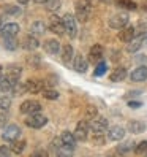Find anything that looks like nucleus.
I'll use <instances>...</instances> for the list:
<instances>
[{"label": "nucleus", "instance_id": "4468645a", "mask_svg": "<svg viewBox=\"0 0 147 157\" xmlns=\"http://www.w3.org/2000/svg\"><path fill=\"white\" fill-rule=\"evenodd\" d=\"M73 68L78 73H86L89 68V59H86L82 54H75V59H73Z\"/></svg>", "mask_w": 147, "mask_h": 157}, {"label": "nucleus", "instance_id": "aec40b11", "mask_svg": "<svg viewBox=\"0 0 147 157\" xmlns=\"http://www.w3.org/2000/svg\"><path fill=\"white\" fill-rule=\"evenodd\" d=\"M40 41H38V36H33V35H27L25 38L22 40V48L27 51H35L38 49Z\"/></svg>", "mask_w": 147, "mask_h": 157}, {"label": "nucleus", "instance_id": "de8ad7c7", "mask_svg": "<svg viewBox=\"0 0 147 157\" xmlns=\"http://www.w3.org/2000/svg\"><path fill=\"white\" fill-rule=\"evenodd\" d=\"M33 2H35V3H40V5H43V3L48 2V0H33Z\"/></svg>", "mask_w": 147, "mask_h": 157}, {"label": "nucleus", "instance_id": "9b49d317", "mask_svg": "<svg viewBox=\"0 0 147 157\" xmlns=\"http://www.w3.org/2000/svg\"><path fill=\"white\" fill-rule=\"evenodd\" d=\"M60 140H62V144H63V147H65V149H68V151H71V152L76 149L78 140H76L75 133H71V132L65 130V132L60 135Z\"/></svg>", "mask_w": 147, "mask_h": 157}, {"label": "nucleus", "instance_id": "473e14b6", "mask_svg": "<svg viewBox=\"0 0 147 157\" xmlns=\"http://www.w3.org/2000/svg\"><path fill=\"white\" fill-rule=\"evenodd\" d=\"M43 97H44L46 100H57V98L60 97V94H59L57 90H54V89L46 87V89H43Z\"/></svg>", "mask_w": 147, "mask_h": 157}, {"label": "nucleus", "instance_id": "f8f14e48", "mask_svg": "<svg viewBox=\"0 0 147 157\" xmlns=\"http://www.w3.org/2000/svg\"><path fill=\"white\" fill-rule=\"evenodd\" d=\"M103 52H105V49H103L101 44H94L90 48V51H89V56H87L89 62L94 63V65H97L100 60H103Z\"/></svg>", "mask_w": 147, "mask_h": 157}, {"label": "nucleus", "instance_id": "f704fd0d", "mask_svg": "<svg viewBox=\"0 0 147 157\" xmlns=\"http://www.w3.org/2000/svg\"><path fill=\"white\" fill-rule=\"evenodd\" d=\"M11 106V97L10 95H0V109L8 111Z\"/></svg>", "mask_w": 147, "mask_h": 157}, {"label": "nucleus", "instance_id": "9d476101", "mask_svg": "<svg viewBox=\"0 0 147 157\" xmlns=\"http://www.w3.org/2000/svg\"><path fill=\"white\" fill-rule=\"evenodd\" d=\"M125 127L122 125H112V127H108L106 130V138L109 141H120L125 138Z\"/></svg>", "mask_w": 147, "mask_h": 157}, {"label": "nucleus", "instance_id": "412c9836", "mask_svg": "<svg viewBox=\"0 0 147 157\" xmlns=\"http://www.w3.org/2000/svg\"><path fill=\"white\" fill-rule=\"evenodd\" d=\"M127 68L125 67H117L111 71V75H109V81H112V82H122L125 78H127Z\"/></svg>", "mask_w": 147, "mask_h": 157}, {"label": "nucleus", "instance_id": "49530a36", "mask_svg": "<svg viewBox=\"0 0 147 157\" xmlns=\"http://www.w3.org/2000/svg\"><path fill=\"white\" fill-rule=\"evenodd\" d=\"M136 60H138V62H147V57H145V56H138Z\"/></svg>", "mask_w": 147, "mask_h": 157}, {"label": "nucleus", "instance_id": "f257e3e1", "mask_svg": "<svg viewBox=\"0 0 147 157\" xmlns=\"http://www.w3.org/2000/svg\"><path fill=\"white\" fill-rule=\"evenodd\" d=\"M76 19L81 22H87L94 11V5L90 0H78L76 2Z\"/></svg>", "mask_w": 147, "mask_h": 157}, {"label": "nucleus", "instance_id": "c85d7f7f", "mask_svg": "<svg viewBox=\"0 0 147 157\" xmlns=\"http://www.w3.org/2000/svg\"><path fill=\"white\" fill-rule=\"evenodd\" d=\"M17 40H16V36H10V38H3V46H5V49L8 51H16L17 49Z\"/></svg>", "mask_w": 147, "mask_h": 157}, {"label": "nucleus", "instance_id": "1a4fd4ad", "mask_svg": "<svg viewBox=\"0 0 147 157\" xmlns=\"http://www.w3.org/2000/svg\"><path fill=\"white\" fill-rule=\"evenodd\" d=\"M19 111L22 114H33V113H40L41 111V103L38 100H25L21 103L19 106Z\"/></svg>", "mask_w": 147, "mask_h": 157}, {"label": "nucleus", "instance_id": "2f4dec72", "mask_svg": "<svg viewBox=\"0 0 147 157\" xmlns=\"http://www.w3.org/2000/svg\"><path fill=\"white\" fill-rule=\"evenodd\" d=\"M25 92H27L25 82H19V81H17L16 84L13 86V89H11V94L13 95H22V94H25Z\"/></svg>", "mask_w": 147, "mask_h": 157}, {"label": "nucleus", "instance_id": "a211bd4d", "mask_svg": "<svg viewBox=\"0 0 147 157\" xmlns=\"http://www.w3.org/2000/svg\"><path fill=\"white\" fill-rule=\"evenodd\" d=\"M25 87H27V92H30V94H38V92H43L44 82L43 79H27Z\"/></svg>", "mask_w": 147, "mask_h": 157}, {"label": "nucleus", "instance_id": "6e6552de", "mask_svg": "<svg viewBox=\"0 0 147 157\" xmlns=\"http://www.w3.org/2000/svg\"><path fill=\"white\" fill-rule=\"evenodd\" d=\"M89 132H90V124H89L87 119H82V121L78 122V125H76L73 133H75L78 141H86L89 138Z\"/></svg>", "mask_w": 147, "mask_h": 157}, {"label": "nucleus", "instance_id": "0eeeda50", "mask_svg": "<svg viewBox=\"0 0 147 157\" xmlns=\"http://www.w3.org/2000/svg\"><path fill=\"white\" fill-rule=\"evenodd\" d=\"M89 124H90V130L94 132V133H106L108 127H109L108 119L103 117V116H97V117H94L92 121H89Z\"/></svg>", "mask_w": 147, "mask_h": 157}, {"label": "nucleus", "instance_id": "393cba45", "mask_svg": "<svg viewBox=\"0 0 147 157\" xmlns=\"http://www.w3.org/2000/svg\"><path fill=\"white\" fill-rule=\"evenodd\" d=\"M6 75L10 76L13 81H19L21 75H22V68L19 65H16V63H11V65H8V71H6Z\"/></svg>", "mask_w": 147, "mask_h": 157}, {"label": "nucleus", "instance_id": "2eb2a0df", "mask_svg": "<svg viewBox=\"0 0 147 157\" xmlns=\"http://www.w3.org/2000/svg\"><path fill=\"white\" fill-rule=\"evenodd\" d=\"M145 36L147 35H134V38L130 41V43H127V51L130 52V54H134L141 49V46L145 43Z\"/></svg>", "mask_w": 147, "mask_h": 157}, {"label": "nucleus", "instance_id": "79ce46f5", "mask_svg": "<svg viewBox=\"0 0 147 157\" xmlns=\"http://www.w3.org/2000/svg\"><path fill=\"white\" fill-rule=\"evenodd\" d=\"M11 154V147L10 146H0V157H6Z\"/></svg>", "mask_w": 147, "mask_h": 157}, {"label": "nucleus", "instance_id": "7ed1b4c3", "mask_svg": "<svg viewBox=\"0 0 147 157\" xmlns=\"http://www.w3.org/2000/svg\"><path fill=\"white\" fill-rule=\"evenodd\" d=\"M21 128L17 127L16 124H10V125H6L3 130H2V138H3V141L6 143H13L16 141L17 138H21Z\"/></svg>", "mask_w": 147, "mask_h": 157}, {"label": "nucleus", "instance_id": "c03bdc74", "mask_svg": "<svg viewBox=\"0 0 147 157\" xmlns=\"http://www.w3.org/2000/svg\"><path fill=\"white\" fill-rule=\"evenodd\" d=\"M128 106H130V108H139V106H142V103H141V101L131 100V101H128Z\"/></svg>", "mask_w": 147, "mask_h": 157}, {"label": "nucleus", "instance_id": "423d86ee", "mask_svg": "<svg viewBox=\"0 0 147 157\" xmlns=\"http://www.w3.org/2000/svg\"><path fill=\"white\" fill-rule=\"evenodd\" d=\"M128 19H130V17H128L127 13H117V14H114V16L109 17L108 24H109V27H111V29L122 30L125 25H128Z\"/></svg>", "mask_w": 147, "mask_h": 157}, {"label": "nucleus", "instance_id": "8fccbe9b", "mask_svg": "<svg viewBox=\"0 0 147 157\" xmlns=\"http://www.w3.org/2000/svg\"><path fill=\"white\" fill-rule=\"evenodd\" d=\"M2 76H3V67L0 65V78H2Z\"/></svg>", "mask_w": 147, "mask_h": 157}, {"label": "nucleus", "instance_id": "72a5a7b5", "mask_svg": "<svg viewBox=\"0 0 147 157\" xmlns=\"http://www.w3.org/2000/svg\"><path fill=\"white\" fill-rule=\"evenodd\" d=\"M44 5H46V10L51 11V13H54V11L60 10V5H62V2H60V0H48V2H46Z\"/></svg>", "mask_w": 147, "mask_h": 157}, {"label": "nucleus", "instance_id": "5701e85b", "mask_svg": "<svg viewBox=\"0 0 147 157\" xmlns=\"http://www.w3.org/2000/svg\"><path fill=\"white\" fill-rule=\"evenodd\" d=\"M46 30H48V25L43 21H35L30 25V35H33V36H41L46 33Z\"/></svg>", "mask_w": 147, "mask_h": 157}, {"label": "nucleus", "instance_id": "6ab92c4d", "mask_svg": "<svg viewBox=\"0 0 147 157\" xmlns=\"http://www.w3.org/2000/svg\"><path fill=\"white\" fill-rule=\"evenodd\" d=\"M134 35H136L134 27L133 25H125L123 29H122V32L119 33V40L123 41V43H130L134 38Z\"/></svg>", "mask_w": 147, "mask_h": 157}, {"label": "nucleus", "instance_id": "ddd939ff", "mask_svg": "<svg viewBox=\"0 0 147 157\" xmlns=\"http://www.w3.org/2000/svg\"><path fill=\"white\" fill-rule=\"evenodd\" d=\"M19 33V25L16 22H8L0 27V36L2 38H10V36H17Z\"/></svg>", "mask_w": 147, "mask_h": 157}, {"label": "nucleus", "instance_id": "cd10ccee", "mask_svg": "<svg viewBox=\"0 0 147 157\" xmlns=\"http://www.w3.org/2000/svg\"><path fill=\"white\" fill-rule=\"evenodd\" d=\"M25 144H27L25 140H21V138H17V140L13 141L11 146H10V147H11V152H13V154H21V152L25 149Z\"/></svg>", "mask_w": 147, "mask_h": 157}, {"label": "nucleus", "instance_id": "c9c22d12", "mask_svg": "<svg viewBox=\"0 0 147 157\" xmlns=\"http://www.w3.org/2000/svg\"><path fill=\"white\" fill-rule=\"evenodd\" d=\"M3 11L5 14H10V16H17V14H21V6H16V5H6L3 8Z\"/></svg>", "mask_w": 147, "mask_h": 157}, {"label": "nucleus", "instance_id": "e433bc0d", "mask_svg": "<svg viewBox=\"0 0 147 157\" xmlns=\"http://www.w3.org/2000/svg\"><path fill=\"white\" fill-rule=\"evenodd\" d=\"M134 32H136V35H147V21H142L134 27Z\"/></svg>", "mask_w": 147, "mask_h": 157}, {"label": "nucleus", "instance_id": "c756f323", "mask_svg": "<svg viewBox=\"0 0 147 157\" xmlns=\"http://www.w3.org/2000/svg\"><path fill=\"white\" fill-rule=\"evenodd\" d=\"M116 5L120 8H125V10H136L138 8V5L133 0H116Z\"/></svg>", "mask_w": 147, "mask_h": 157}, {"label": "nucleus", "instance_id": "f03ea898", "mask_svg": "<svg viewBox=\"0 0 147 157\" xmlns=\"http://www.w3.org/2000/svg\"><path fill=\"white\" fill-rule=\"evenodd\" d=\"M48 29H49L52 33L62 36L63 33H65V24H63V17H59L57 14H51L49 22H48Z\"/></svg>", "mask_w": 147, "mask_h": 157}, {"label": "nucleus", "instance_id": "37998d69", "mask_svg": "<svg viewBox=\"0 0 147 157\" xmlns=\"http://www.w3.org/2000/svg\"><path fill=\"white\" fill-rule=\"evenodd\" d=\"M6 119H8L6 111H3V109H0V127H2V125L6 122Z\"/></svg>", "mask_w": 147, "mask_h": 157}, {"label": "nucleus", "instance_id": "58836bf2", "mask_svg": "<svg viewBox=\"0 0 147 157\" xmlns=\"http://www.w3.org/2000/svg\"><path fill=\"white\" fill-rule=\"evenodd\" d=\"M134 152H136V154H147V140L141 141L139 144H136Z\"/></svg>", "mask_w": 147, "mask_h": 157}, {"label": "nucleus", "instance_id": "a19ab883", "mask_svg": "<svg viewBox=\"0 0 147 157\" xmlns=\"http://www.w3.org/2000/svg\"><path fill=\"white\" fill-rule=\"evenodd\" d=\"M106 138H105V133H94V143L95 144H105Z\"/></svg>", "mask_w": 147, "mask_h": 157}, {"label": "nucleus", "instance_id": "864d4df0", "mask_svg": "<svg viewBox=\"0 0 147 157\" xmlns=\"http://www.w3.org/2000/svg\"><path fill=\"white\" fill-rule=\"evenodd\" d=\"M145 155H147V154H145Z\"/></svg>", "mask_w": 147, "mask_h": 157}, {"label": "nucleus", "instance_id": "a18cd8bd", "mask_svg": "<svg viewBox=\"0 0 147 157\" xmlns=\"http://www.w3.org/2000/svg\"><path fill=\"white\" fill-rule=\"evenodd\" d=\"M32 155H33V157H36V155H40V157H46V155H48V152H46V151H41V149H38V151H35Z\"/></svg>", "mask_w": 147, "mask_h": 157}, {"label": "nucleus", "instance_id": "4c0bfd02", "mask_svg": "<svg viewBox=\"0 0 147 157\" xmlns=\"http://www.w3.org/2000/svg\"><path fill=\"white\" fill-rule=\"evenodd\" d=\"M40 62H41V57L38 56V54H33V56L27 57V63H29L30 67H38Z\"/></svg>", "mask_w": 147, "mask_h": 157}, {"label": "nucleus", "instance_id": "ea45409f", "mask_svg": "<svg viewBox=\"0 0 147 157\" xmlns=\"http://www.w3.org/2000/svg\"><path fill=\"white\" fill-rule=\"evenodd\" d=\"M97 116H98V109L95 106H89L87 113H86V119H87V121H92V119L97 117Z\"/></svg>", "mask_w": 147, "mask_h": 157}, {"label": "nucleus", "instance_id": "603ef678", "mask_svg": "<svg viewBox=\"0 0 147 157\" xmlns=\"http://www.w3.org/2000/svg\"><path fill=\"white\" fill-rule=\"evenodd\" d=\"M144 3H145V5H147V0H145V2H144Z\"/></svg>", "mask_w": 147, "mask_h": 157}, {"label": "nucleus", "instance_id": "bb28decb", "mask_svg": "<svg viewBox=\"0 0 147 157\" xmlns=\"http://www.w3.org/2000/svg\"><path fill=\"white\" fill-rule=\"evenodd\" d=\"M134 141H131V140H127V141H123V143H120L117 146V154H127V152H130V151H133L134 149Z\"/></svg>", "mask_w": 147, "mask_h": 157}, {"label": "nucleus", "instance_id": "4be33fe9", "mask_svg": "<svg viewBox=\"0 0 147 157\" xmlns=\"http://www.w3.org/2000/svg\"><path fill=\"white\" fill-rule=\"evenodd\" d=\"M73 59H75V49H73V46L71 44H63L62 46V60H63V63L70 65Z\"/></svg>", "mask_w": 147, "mask_h": 157}, {"label": "nucleus", "instance_id": "3c124183", "mask_svg": "<svg viewBox=\"0 0 147 157\" xmlns=\"http://www.w3.org/2000/svg\"><path fill=\"white\" fill-rule=\"evenodd\" d=\"M3 25V19H2V17H0V27H2Z\"/></svg>", "mask_w": 147, "mask_h": 157}, {"label": "nucleus", "instance_id": "39448f33", "mask_svg": "<svg viewBox=\"0 0 147 157\" xmlns=\"http://www.w3.org/2000/svg\"><path fill=\"white\" fill-rule=\"evenodd\" d=\"M48 124V117L41 113H33L29 114V117L25 119V125L30 127V128H41Z\"/></svg>", "mask_w": 147, "mask_h": 157}, {"label": "nucleus", "instance_id": "a878e982", "mask_svg": "<svg viewBox=\"0 0 147 157\" xmlns=\"http://www.w3.org/2000/svg\"><path fill=\"white\" fill-rule=\"evenodd\" d=\"M14 84H16V81H13L8 75L0 78V90H2V92H11Z\"/></svg>", "mask_w": 147, "mask_h": 157}, {"label": "nucleus", "instance_id": "f3484780", "mask_svg": "<svg viewBox=\"0 0 147 157\" xmlns=\"http://www.w3.org/2000/svg\"><path fill=\"white\" fill-rule=\"evenodd\" d=\"M130 79H131L133 82L145 81V79H147V65H139V67H136V68L131 71Z\"/></svg>", "mask_w": 147, "mask_h": 157}, {"label": "nucleus", "instance_id": "20e7f679", "mask_svg": "<svg viewBox=\"0 0 147 157\" xmlns=\"http://www.w3.org/2000/svg\"><path fill=\"white\" fill-rule=\"evenodd\" d=\"M63 24H65V33L70 38H76L78 35V24H76V17L71 13H67L63 16Z\"/></svg>", "mask_w": 147, "mask_h": 157}, {"label": "nucleus", "instance_id": "b1692460", "mask_svg": "<svg viewBox=\"0 0 147 157\" xmlns=\"http://www.w3.org/2000/svg\"><path fill=\"white\" fill-rule=\"evenodd\" d=\"M127 130L130 132V133H134V135L142 133L145 130V124L142 121H130V122H128V125H127Z\"/></svg>", "mask_w": 147, "mask_h": 157}, {"label": "nucleus", "instance_id": "dca6fc26", "mask_svg": "<svg viewBox=\"0 0 147 157\" xmlns=\"http://www.w3.org/2000/svg\"><path fill=\"white\" fill-rule=\"evenodd\" d=\"M43 49L48 54H54V56H56V54H59L62 51V46L56 38H49V40H46L43 43Z\"/></svg>", "mask_w": 147, "mask_h": 157}, {"label": "nucleus", "instance_id": "09e8293b", "mask_svg": "<svg viewBox=\"0 0 147 157\" xmlns=\"http://www.w3.org/2000/svg\"><path fill=\"white\" fill-rule=\"evenodd\" d=\"M17 2H19L21 5H25V3H29V2H30V0H17Z\"/></svg>", "mask_w": 147, "mask_h": 157}, {"label": "nucleus", "instance_id": "7c9ffc66", "mask_svg": "<svg viewBox=\"0 0 147 157\" xmlns=\"http://www.w3.org/2000/svg\"><path fill=\"white\" fill-rule=\"evenodd\" d=\"M108 70V63L105 60H100L97 65H95V71H94V76H103Z\"/></svg>", "mask_w": 147, "mask_h": 157}]
</instances>
